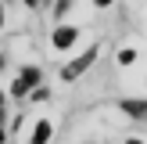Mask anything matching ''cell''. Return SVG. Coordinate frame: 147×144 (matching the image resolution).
<instances>
[{"label":"cell","instance_id":"3","mask_svg":"<svg viewBox=\"0 0 147 144\" xmlns=\"http://www.w3.org/2000/svg\"><path fill=\"white\" fill-rule=\"evenodd\" d=\"M72 40H76V29H57V33H54V43H57V47H68Z\"/></svg>","mask_w":147,"mask_h":144},{"label":"cell","instance_id":"7","mask_svg":"<svg viewBox=\"0 0 147 144\" xmlns=\"http://www.w3.org/2000/svg\"><path fill=\"white\" fill-rule=\"evenodd\" d=\"M0 141H4V130H0Z\"/></svg>","mask_w":147,"mask_h":144},{"label":"cell","instance_id":"2","mask_svg":"<svg viewBox=\"0 0 147 144\" xmlns=\"http://www.w3.org/2000/svg\"><path fill=\"white\" fill-rule=\"evenodd\" d=\"M90 58H93V50H90V54H86V58H79V61H76V65H68V69H65V79H76V76H79V72H83V69H86V65H90Z\"/></svg>","mask_w":147,"mask_h":144},{"label":"cell","instance_id":"8","mask_svg":"<svg viewBox=\"0 0 147 144\" xmlns=\"http://www.w3.org/2000/svg\"><path fill=\"white\" fill-rule=\"evenodd\" d=\"M0 65H4V54H0Z\"/></svg>","mask_w":147,"mask_h":144},{"label":"cell","instance_id":"5","mask_svg":"<svg viewBox=\"0 0 147 144\" xmlns=\"http://www.w3.org/2000/svg\"><path fill=\"white\" fill-rule=\"evenodd\" d=\"M97 4H111V0H97Z\"/></svg>","mask_w":147,"mask_h":144},{"label":"cell","instance_id":"1","mask_svg":"<svg viewBox=\"0 0 147 144\" xmlns=\"http://www.w3.org/2000/svg\"><path fill=\"white\" fill-rule=\"evenodd\" d=\"M36 79H40V72H36V69H25V72H22V79L14 83V94H29V86H32Z\"/></svg>","mask_w":147,"mask_h":144},{"label":"cell","instance_id":"4","mask_svg":"<svg viewBox=\"0 0 147 144\" xmlns=\"http://www.w3.org/2000/svg\"><path fill=\"white\" fill-rule=\"evenodd\" d=\"M0 25H4V7H0Z\"/></svg>","mask_w":147,"mask_h":144},{"label":"cell","instance_id":"6","mask_svg":"<svg viewBox=\"0 0 147 144\" xmlns=\"http://www.w3.org/2000/svg\"><path fill=\"white\" fill-rule=\"evenodd\" d=\"M0 108H4V94H0Z\"/></svg>","mask_w":147,"mask_h":144}]
</instances>
